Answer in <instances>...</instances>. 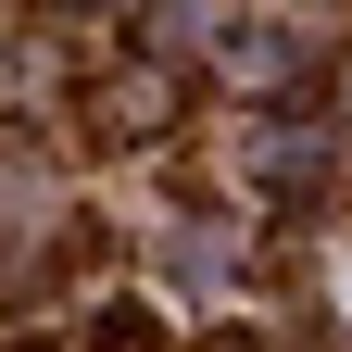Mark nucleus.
I'll list each match as a JSON object with an SVG mask.
<instances>
[{"label": "nucleus", "instance_id": "f257e3e1", "mask_svg": "<svg viewBox=\"0 0 352 352\" xmlns=\"http://www.w3.org/2000/svg\"><path fill=\"white\" fill-rule=\"evenodd\" d=\"M327 302H340V340H352V239H340V264H327Z\"/></svg>", "mask_w": 352, "mask_h": 352}]
</instances>
